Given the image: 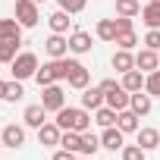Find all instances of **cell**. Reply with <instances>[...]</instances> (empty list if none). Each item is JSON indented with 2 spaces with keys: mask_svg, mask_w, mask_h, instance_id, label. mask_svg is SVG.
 Segmentation results:
<instances>
[{
  "mask_svg": "<svg viewBox=\"0 0 160 160\" xmlns=\"http://www.w3.org/2000/svg\"><path fill=\"white\" fill-rule=\"evenodd\" d=\"M138 119H141V116H138L135 110H119V113H116V126H119L122 132H138Z\"/></svg>",
  "mask_w": 160,
  "mask_h": 160,
  "instance_id": "21",
  "label": "cell"
},
{
  "mask_svg": "<svg viewBox=\"0 0 160 160\" xmlns=\"http://www.w3.org/2000/svg\"><path fill=\"white\" fill-rule=\"evenodd\" d=\"M22 94H25V88H22V82H19V78H13V82H7V98L3 101H22Z\"/></svg>",
  "mask_w": 160,
  "mask_h": 160,
  "instance_id": "32",
  "label": "cell"
},
{
  "mask_svg": "<svg viewBox=\"0 0 160 160\" xmlns=\"http://www.w3.org/2000/svg\"><path fill=\"white\" fill-rule=\"evenodd\" d=\"M116 85H119V82H116V78H104V82H101V88H104V91H113Z\"/></svg>",
  "mask_w": 160,
  "mask_h": 160,
  "instance_id": "37",
  "label": "cell"
},
{
  "mask_svg": "<svg viewBox=\"0 0 160 160\" xmlns=\"http://www.w3.org/2000/svg\"><path fill=\"white\" fill-rule=\"evenodd\" d=\"M144 91L151 98H160V69H154V72L144 75Z\"/></svg>",
  "mask_w": 160,
  "mask_h": 160,
  "instance_id": "31",
  "label": "cell"
},
{
  "mask_svg": "<svg viewBox=\"0 0 160 160\" xmlns=\"http://www.w3.org/2000/svg\"><path fill=\"white\" fill-rule=\"evenodd\" d=\"M116 13H119V16L135 19V16L141 13V0H116Z\"/></svg>",
  "mask_w": 160,
  "mask_h": 160,
  "instance_id": "28",
  "label": "cell"
},
{
  "mask_svg": "<svg viewBox=\"0 0 160 160\" xmlns=\"http://www.w3.org/2000/svg\"><path fill=\"white\" fill-rule=\"evenodd\" d=\"M113 44H119V50H132V47L138 44V35H135V28L116 32V41H113Z\"/></svg>",
  "mask_w": 160,
  "mask_h": 160,
  "instance_id": "30",
  "label": "cell"
},
{
  "mask_svg": "<svg viewBox=\"0 0 160 160\" xmlns=\"http://www.w3.org/2000/svg\"><path fill=\"white\" fill-rule=\"evenodd\" d=\"M94 35L101 41H116V19H101L98 28H94Z\"/></svg>",
  "mask_w": 160,
  "mask_h": 160,
  "instance_id": "25",
  "label": "cell"
},
{
  "mask_svg": "<svg viewBox=\"0 0 160 160\" xmlns=\"http://www.w3.org/2000/svg\"><path fill=\"white\" fill-rule=\"evenodd\" d=\"M113 69H116V72L135 69V53H132V50H116V53H113Z\"/></svg>",
  "mask_w": 160,
  "mask_h": 160,
  "instance_id": "23",
  "label": "cell"
},
{
  "mask_svg": "<svg viewBox=\"0 0 160 160\" xmlns=\"http://www.w3.org/2000/svg\"><path fill=\"white\" fill-rule=\"evenodd\" d=\"M144 47H151V50H160V28H148V35H144V41H141Z\"/></svg>",
  "mask_w": 160,
  "mask_h": 160,
  "instance_id": "35",
  "label": "cell"
},
{
  "mask_svg": "<svg viewBox=\"0 0 160 160\" xmlns=\"http://www.w3.org/2000/svg\"><path fill=\"white\" fill-rule=\"evenodd\" d=\"M129 94H135V91H144V72L141 69H129V72H122V82H119Z\"/></svg>",
  "mask_w": 160,
  "mask_h": 160,
  "instance_id": "16",
  "label": "cell"
},
{
  "mask_svg": "<svg viewBox=\"0 0 160 160\" xmlns=\"http://www.w3.org/2000/svg\"><path fill=\"white\" fill-rule=\"evenodd\" d=\"M91 47H94V38H91L88 32H72V35H69V50H72L75 57L88 53Z\"/></svg>",
  "mask_w": 160,
  "mask_h": 160,
  "instance_id": "13",
  "label": "cell"
},
{
  "mask_svg": "<svg viewBox=\"0 0 160 160\" xmlns=\"http://www.w3.org/2000/svg\"><path fill=\"white\" fill-rule=\"evenodd\" d=\"M66 82H69L72 88H78V91H85V88H88V82H91L88 66H82L78 60H69V75H66Z\"/></svg>",
  "mask_w": 160,
  "mask_h": 160,
  "instance_id": "6",
  "label": "cell"
},
{
  "mask_svg": "<svg viewBox=\"0 0 160 160\" xmlns=\"http://www.w3.org/2000/svg\"><path fill=\"white\" fill-rule=\"evenodd\" d=\"M10 72H13V78H19V82L35 78V72H38V57H35L32 50H19V57L10 63Z\"/></svg>",
  "mask_w": 160,
  "mask_h": 160,
  "instance_id": "3",
  "label": "cell"
},
{
  "mask_svg": "<svg viewBox=\"0 0 160 160\" xmlns=\"http://www.w3.org/2000/svg\"><path fill=\"white\" fill-rule=\"evenodd\" d=\"M60 148H66V151L78 154V151H82V132H63V138H60Z\"/></svg>",
  "mask_w": 160,
  "mask_h": 160,
  "instance_id": "29",
  "label": "cell"
},
{
  "mask_svg": "<svg viewBox=\"0 0 160 160\" xmlns=\"http://www.w3.org/2000/svg\"><path fill=\"white\" fill-rule=\"evenodd\" d=\"M44 50H47V57H50V60H63V57H66V50H69V38L53 32V35L44 41Z\"/></svg>",
  "mask_w": 160,
  "mask_h": 160,
  "instance_id": "7",
  "label": "cell"
},
{
  "mask_svg": "<svg viewBox=\"0 0 160 160\" xmlns=\"http://www.w3.org/2000/svg\"><path fill=\"white\" fill-rule=\"evenodd\" d=\"M63 132H88L91 129V113L85 110V107H63V110H57V119H53Z\"/></svg>",
  "mask_w": 160,
  "mask_h": 160,
  "instance_id": "1",
  "label": "cell"
},
{
  "mask_svg": "<svg viewBox=\"0 0 160 160\" xmlns=\"http://www.w3.org/2000/svg\"><path fill=\"white\" fill-rule=\"evenodd\" d=\"M47 22H50V32H57V35H66L69 25H72V19H69L66 10H57L53 16H47Z\"/></svg>",
  "mask_w": 160,
  "mask_h": 160,
  "instance_id": "20",
  "label": "cell"
},
{
  "mask_svg": "<svg viewBox=\"0 0 160 160\" xmlns=\"http://www.w3.org/2000/svg\"><path fill=\"white\" fill-rule=\"evenodd\" d=\"M7 98V82H0V101Z\"/></svg>",
  "mask_w": 160,
  "mask_h": 160,
  "instance_id": "38",
  "label": "cell"
},
{
  "mask_svg": "<svg viewBox=\"0 0 160 160\" xmlns=\"http://www.w3.org/2000/svg\"><path fill=\"white\" fill-rule=\"evenodd\" d=\"M138 144H141L144 151H154V148H160V132H157V129H151V126L138 129Z\"/></svg>",
  "mask_w": 160,
  "mask_h": 160,
  "instance_id": "22",
  "label": "cell"
},
{
  "mask_svg": "<svg viewBox=\"0 0 160 160\" xmlns=\"http://www.w3.org/2000/svg\"><path fill=\"white\" fill-rule=\"evenodd\" d=\"M0 141H3L7 148H22L25 144V126H16V122H10V126H3V135H0Z\"/></svg>",
  "mask_w": 160,
  "mask_h": 160,
  "instance_id": "9",
  "label": "cell"
},
{
  "mask_svg": "<svg viewBox=\"0 0 160 160\" xmlns=\"http://www.w3.org/2000/svg\"><path fill=\"white\" fill-rule=\"evenodd\" d=\"M57 3H60V10H66L69 16H75V13H82L88 7V0H57Z\"/></svg>",
  "mask_w": 160,
  "mask_h": 160,
  "instance_id": "34",
  "label": "cell"
},
{
  "mask_svg": "<svg viewBox=\"0 0 160 160\" xmlns=\"http://www.w3.org/2000/svg\"><path fill=\"white\" fill-rule=\"evenodd\" d=\"M22 119H25L28 129H41V126L47 122V110H44V104H28L25 113H22Z\"/></svg>",
  "mask_w": 160,
  "mask_h": 160,
  "instance_id": "12",
  "label": "cell"
},
{
  "mask_svg": "<svg viewBox=\"0 0 160 160\" xmlns=\"http://www.w3.org/2000/svg\"><path fill=\"white\" fill-rule=\"evenodd\" d=\"M66 75H69V60L63 57V60H50V63L38 66V72H35V82H38L41 88H47V85H57V82H63Z\"/></svg>",
  "mask_w": 160,
  "mask_h": 160,
  "instance_id": "2",
  "label": "cell"
},
{
  "mask_svg": "<svg viewBox=\"0 0 160 160\" xmlns=\"http://www.w3.org/2000/svg\"><path fill=\"white\" fill-rule=\"evenodd\" d=\"M141 22L148 28H160V0H151L141 7Z\"/></svg>",
  "mask_w": 160,
  "mask_h": 160,
  "instance_id": "17",
  "label": "cell"
},
{
  "mask_svg": "<svg viewBox=\"0 0 160 160\" xmlns=\"http://www.w3.org/2000/svg\"><path fill=\"white\" fill-rule=\"evenodd\" d=\"M157 53H160V50H157Z\"/></svg>",
  "mask_w": 160,
  "mask_h": 160,
  "instance_id": "41",
  "label": "cell"
},
{
  "mask_svg": "<svg viewBox=\"0 0 160 160\" xmlns=\"http://www.w3.org/2000/svg\"><path fill=\"white\" fill-rule=\"evenodd\" d=\"M98 151H101V138H98V135H91V132H82V151H78V154L94 157Z\"/></svg>",
  "mask_w": 160,
  "mask_h": 160,
  "instance_id": "27",
  "label": "cell"
},
{
  "mask_svg": "<svg viewBox=\"0 0 160 160\" xmlns=\"http://www.w3.org/2000/svg\"><path fill=\"white\" fill-rule=\"evenodd\" d=\"M129 98H132V94H129L122 85H116L113 91H104V104L113 107L116 113H119V110H129Z\"/></svg>",
  "mask_w": 160,
  "mask_h": 160,
  "instance_id": "10",
  "label": "cell"
},
{
  "mask_svg": "<svg viewBox=\"0 0 160 160\" xmlns=\"http://www.w3.org/2000/svg\"><path fill=\"white\" fill-rule=\"evenodd\" d=\"M82 107H85V110H98V107H104V88H101V85H98V88L88 85V88L82 91Z\"/></svg>",
  "mask_w": 160,
  "mask_h": 160,
  "instance_id": "18",
  "label": "cell"
},
{
  "mask_svg": "<svg viewBox=\"0 0 160 160\" xmlns=\"http://www.w3.org/2000/svg\"><path fill=\"white\" fill-rule=\"evenodd\" d=\"M94 122H98L101 129L116 126V110H113V107H107V104H104V107H98V110H94Z\"/></svg>",
  "mask_w": 160,
  "mask_h": 160,
  "instance_id": "26",
  "label": "cell"
},
{
  "mask_svg": "<svg viewBox=\"0 0 160 160\" xmlns=\"http://www.w3.org/2000/svg\"><path fill=\"white\" fill-rule=\"evenodd\" d=\"M157 66H160V53H157V50H151V47H141V50L135 53V69H141L144 75H148V72H154Z\"/></svg>",
  "mask_w": 160,
  "mask_h": 160,
  "instance_id": "8",
  "label": "cell"
},
{
  "mask_svg": "<svg viewBox=\"0 0 160 160\" xmlns=\"http://www.w3.org/2000/svg\"><path fill=\"white\" fill-rule=\"evenodd\" d=\"M151 107H154V98H151L148 91H135V94L129 98V110H135L138 116H148Z\"/></svg>",
  "mask_w": 160,
  "mask_h": 160,
  "instance_id": "15",
  "label": "cell"
},
{
  "mask_svg": "<svg viewBox=\"0 0 160 160\" xmlns=\"http://www.w3.org/2000/svg\"><path fill=\"white\" fill-rule=\"evenodd\" d=\"M3 38L22 41V25H19V19H0V41H3Z\"/></svg>",
  "mask_w": 160,
  "mask_h": 160,
  "instance_id": "24",
  "label": "cell"
},
{
  "mask_svg": "<svg viewBox=\"0 0 160 160\" xmlns=\"http://www.w3.org/2000/svg\"><path fill=\"white\" fill-rule=\"evenodd\" d=\"M41 104H44L47 113H57V110L66 107V91L60 85H47V88H41Z\"/></svg>",
  "mask_w": 160,
  "mask_h": 160,
  "instance_id": "5",
  "label": "cell"
},
{
  "mask_svg": "<svg viewBox=\"0 0 160 160\" xmlns=\"http://www.w3.org/2000/svg\"><path fill=\"white\" fill-rule=\"evenodd\" d=\"M88 160H91V157H88Z\"/></svg>",
  "mask_w": 160,
  "mask_h": 160,
  "instance_id": "42",
  "label": "cell"
},
{
  "mask_svg": "<svg viewBox=\"0 0 160 160\" xmlns=\"http://www.w3.org/2000/svg\"><path fill=\"white\" fill-rule=\"evenodd\" d=\"M35 3H44V0H35Z\"/></svg>",
  "mask_w": 160,
  "mask_h": 160,
  "instance_id": "39",
  "label": "cell"
},
{
  "mask_svg": "<svg viewBox=\"0 0 160 160\" xmlns=\"http://www.w3.org/2000/svg\"><path fill=\"white\" fill-rule=\"evenodd\" d=\"M50 160H75V154L72 151H66V148H60V151H53V157Z\"/></svg>",
  "mask_w": 160,
  "mask_h": 160,
  "instance_id": "36",
  "label": "cell"
},
{
  "mask_svg": "<svg viewBox=\"0 0 160 160\" xmlns=\"http://www.w3.org/2000/svg\"><path fill=\"white\" fill-rule=\"evenodd\" d=\"M16 19H19L22 28H35L38 19H41L38 3H35V0H16Z\"/></svg>",
  "mask_w": 160,
  "mask_h": 160,
  "instance_id": "4",
  "label": "cell"
},
{
  "mask_svg": "<svg viewBox=\"0 0 160 160\" xmlns=\"http://www.w3.org/2000/svg\"><path fill=\"white\" fill-rule=\"evenodd\" d=\"M60 138H63V129H60L57 122H44V126L38 129V141H41L44 148H53V144H60Z\"/></svg>",
  "mask_w": 160,
  "mask_h": 160,
  "instance_id": "14",
  "label": "cell"
},
{
  "mask_svg": "<svg viewBox=\"0 0 160 160\" xmlns=\"http://www.w3.org/2000/svg\"><path fill=\"white\" fill-rule=\"evenodd\" d=\"M0 135H3V129H0Z\"/></svg>",
  "mask_w": 160,
  "mask_h": 160,
  "instance_id": "40",
  "label": "cell"
},
{
  "mask_svg": "<svg viewBox=\"0 0 160 160\" xmlns=\"http://www.w3.org/2000/svg\"><path fill=\"white\" fill-rule=\"evenodd\" d=\"M19 44L22 41H16V38H3V41H0V63H13L16 57H19Z\"/></svg>",
  "mask_w": 160,
  "mask_h": 160,
  "instance_id": "19",
  "label": "cell"
},
{
  "mask_svg": "<svg viewBox=\"0 0 160 160\" xmlns=\"http://www.w3.org/2000/svg\"><path fill=\"white\" fill-rule=\"evenodd\" d=\"M122 160H148V151L141 144H126L122 148Z\"/></svg>",
  "mask_w": 160,
  "mask_h": 160,
  "instance_id": "33",
  "label": "cell"
},
{
  "mask_svg": "<svg viewBox=\"0 0 160 160\" xmlns=\"http://www.w3.org/2000/svg\"><path fill=\"white\" fill-rule=\"evenodd\" d=\"M122 135H126V132H122L119 126H107L104 135H101V148H107V151H122V148H126Z\"/></svg>",
  "mask_w": 160,
  "mask_h": 160,
  "instance_id": "11",
  "label": "cell"
}]
</instances>
